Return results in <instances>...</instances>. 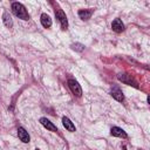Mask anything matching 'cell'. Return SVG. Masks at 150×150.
Segmentation results:
<instances>
[{
	"mask_svg": "<svg viewBox=\"0 0 150 150\" xmlns=\"http://www.w3.org/2000/svg\"><path fill=\"white\" fill-rule=\"evenodd\" d=\"M12 12L19 19H22V20H28L29 19L28 12L26 11L25 6L22 4H20V2H13L12 4Z\"/></svg>",
	"mask_w": 150,
	"mask_h": 150,
	"instance_id": "1",
	"label": "cell"
},
{
	"mask_svg": "<svg viewBox=\"0 0 150 150\" xmlns=\"http://www.w3.org/2000/svg\"><path fill=\"white\" fill-rule=\"evenodd\" d=\"M67 83H68V87L70 88L71 93H73L75 96L80 97V96L82 95V89H81V86L79 84V82H77L76 80H74V79H69V80L67 81Z\"/></svg>",
	"mask_w": 150,
	"mask_h": 150,
	"instance_id": "2",
	"label": "cell"
},
{
	"mask_svg": "<svg viewBox=\"0 0 150 150\" xmlns=\"http://www.w3.org/2000/svg\"><path fill=\"white\" fill-rule=\"evenodd\" d=\"M55 15H56V19L60 21L62 29H67L68 28V20H67L64 12L61 8H57V9H55Z\"/></svg>",
	"mask_w": 150,
	"mask_h": 150,
	"instance_id": "3",
	"label": "cell"
},
{
	"mask_svg": "<svg viewBox=\"0 0 150 150\" xmlns=\"http://www.w3.org/2000/svg\"><path fill=\"white\" fill-rule=\"evenodd\" d=\"M117 77H118V80L122 81L123 83L129 84V86H132V87H135V88H138L137 82L131 77V75H129V74H118Z\"/></svg>",
	"mask_w": 150,
	"mask_h": 150,
	"instance_id": "4",
	"label": "cell"
},
{
	"mask_svg": "<svg viewBox=\"0 0 150 150\" xmlns=\"http://www.w3.org/2000/svg\"><path fill=\"white\" fill-rule=\"evenodd\" d=\"M40 123H41L47 130H49V131H54V132L57 131L56 125H55L53 122H50L48 118H46V117H41V118H40Z\"/></svg>",
	"mask_w": 150,
	"mask_h": 150,
	"instance_id": "5",
	"label": "cell"
},
{
	"mask_svg": "<svg viewBox=\"0 0 150 150\" xmlns=\"http://www.w3.org/2000/svg\"><path fill=\"white\" fill-rule=\"evenodd\" d=\"M111 28L114 32L116 33H121L124 30V23L122 22L121 19H115L112 22H111Z\"/></svg>",
	"mask_w": 150,
	"mask_h": 150,
	"instance_id": "6",
	"label": "cell"
},
{
	"mask_svg": "<svg viewBox=\"0 0 150 150\" xmlns=\"http://www.w3.org/2000/svg\"><path fill=\"white\" fill-rule=\"evenodd\" d=\"M18 136H19L20 141H22L23 143H28V142L30 141V137H29L28 132H27L26 129L22 128V127H19V128H18Z\"/></svg>",
	"mask_w": 150,
	"mask_h": 150,
	"instance_id": "7",
	"label": "cell"
},
{
	"mask_svg": "<svg viewBox=\"0 0 150 150\" xmlns=\"http://www.w3.org/2000/svg\"><path fill=\"white\" fill-rule=\"evenodd\" d=\"M110 95H111L116 101H118V102H122V101L124 100V95H123L122 90L118 89V88H116V87L110 90Z\"/></svg>",
	"mask_w": 150,
	"mask_h": 150,
	"instance_id": "8",
	"label": "cell"
},
{
	"mask_svg": "<svg viewBox=\"0 0 150 150\" xmlns=\"http://www.w3.org/2000/svg\"><path fill=\"white\" fill-rule=\"evenodd\" d=\"M111 135L112 136H116V137H122V138H127V132L122 129V128H118V127H112L111 130H110Z\"/></svg>",
	"mask_w": 150,
	"mask_h": 150,
	"instance_id": "9",
	"label": "cell"
},
{
	"mask_svg": "<svg viewBox=\"0 0 150 150\" xmlns=\"http://www.w3.org/2000/svg\"><path fill=\"white\" fill-rule=\"evenodd\" d=\"M93 8H88V9H81V11H79V16H80V19H82V20H89L90 19V16L93 15Z\"/></svg>",
	"mask_w": 150,
	"mask_h": 150,
	"instance_id": "10",
	"label": "cell"
},
{
	"mask_svg": "<svg viewBox=\"0 0 150 150\" xmlns=\"http://www.w3.org/2000/svg\"><path fill=\"white\" fill-rule=\"evenodd\" d=\"M62 124H63V127L68 130V131H75V125H74V123L68 118V117H62Z\"/></svg>",
	"mask_w": 150,
	"mask_h": 150,
	"instance_id": "11",
	"label": "cell"
},
{
	"mask_svg": "<svg viewBox=\"0 0 150 150\" xmlns=\"http://www.w3.org/2000/svg\"><path fill=\"white\" fill-rule=\"evenodd\" d=\"M2 21H4V23H5V26L7 28H12L13 27V20H12V18H11V15H9L8 12H4V14H2Z\"/></svg>",
	"mask_w": 150,
	"mask_h": 150,
	"instance_id": "12",
	"label": "cell"
},
{
	"mask_svg": "<svg viewBox=\"0 0 150 150\" xmlns=\"http://www.w3.org/2000/svg\"><path fill=\"white\" fill-rule=\"evenodd\" d=\"M41 23H42V26L43 27H46V28H49L50 26H52V19H50V16L48 15V14H46V13H43V14H41Z\"/></svg>",
	"mask_w": 150,
	"mask_h": 150,
	"instance_id": "13",
	"label": "cell"
},
{
	"mask_svg": "<svg viewBox=\"0 0 150 150\" xmlns=\"http://www.w3.org/2000/svg\"><path fill=\"white\" fill-rule=\"evenodd\" d=\"M71 48L75 49V50H77V52H82L84 49V46L81 45V43H73L71 45Z\"/></svg>",
	"mask_w": 150,
	"mask_h": 150,
	"instance_id": "14",
	"label": "cell"
},
{
	"mask_svg": "<svg viewBox=\"0 0 150 150\" xmlns=\"http://www.w3.org/2000/svg\"><path fill=\"white\" fill-rule=\"evenodd\" d=\"M35 150H40V149H38V148H36V149H35Z\"/></svg>",
	"mask_w": 150,
	"mask_h": 150,
	"instance_id": "15",
	"label": "cell"
}]
</instances>
